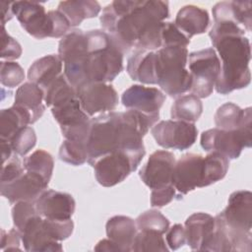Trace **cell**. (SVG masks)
<instances>
[{
    "label": "cell",
    "instance_id": "1",
    "mask_svg": "<svg viewBox=\"0 0 252 252\" xmlns=\"http://www.w3.org/2000/svg\"><path fill=\"white\" fill-rule=\"evenodd\" d=\"M169 15L166 1H112L100 16V25L120 51H156L161 48V27Z\"/></svg>",
    "mask_w": 252,
    "mask_h": 252
},
{
    "label": "cell",
    "instance_id": "2",
    "mask_svg": "<svg viewBox=\"0 0 252 252\" xmlns=\"http://www.w3.org/2000/svg\"><path fill=\"white\" fill-rule=\"evenodd\" d=\"M159 115H147L128 109L109 111L91 119L87 142L88 162L106 154L125 151L144 158L146 150L143 137L158 120Z\"/></svg>",
    "mask_w": 252,
    "mask_h": 252
},
{
    "label": "cell",
    "instance_id": "3",
    "mask_svg": "<svg viewBox=\"0 0 252 252\" xmlns=\"http://www.w3.org/2000/svg\"><path fill=\"white\" fill-rule=\"evenodd\" d=\"M64 75L76 89L86 83H109L123 70V53L103 30L87 32V45L63 61Z\"/></svg>",
    "mask_w": 252,
    "mask_h": 252
},
{
    "label": "cell",
    "instance_id": "4",
    "mask_svg": "<svg viewBox=\"0 0 252 252\" xmlns=\"http://www.w3.org/2000/svg\"><path fill=\"white\" fill-rule=\"evenodd\" d=\"M245 30L230 21L215 23L209 35L220 57V71L215 88L220 94L246 88L251 81V45Z\"/></svg>",
    "mask_w": 252,
    "mask_h": 252
},
{
    "label": "cell",
    "instance_id": "5",
    "mask_svg": "<svg viewBox=\"0 0 252 252\" xmlns=\"http://www.w3.org/2000/svg\"><path fill=\"white\" fill-rule=\"evenodd\" d=\"M12 10L22 28L36 39L63 37L71 28L69 21L60 11L46 12L44 6L35 1L12 2Z\"/></svg>",
    "mask_w": 252,
    "mask_h": 252
},
{
    "label": "cell",
    "instance_id": "6",
    "mask_svg": "<svg viewBox=\"0 0 252 252\" xmlns=\"http://www.w3.org/2000/svg\"><path fill=\"white\" fill-rule=\"evenodd\" d=\"M188 54L184 46H167L156 50L157 85L172 97L190 90L191 75L186 69Z\"/></svg>",
    "mask_w": 252,
    "mask_h": 252
},
{
    "label": "cell",
    "instance_id": "7",
    "mask_svg": "<svg viewBox=\"0 0 252 252\" xmlns=\"http://www.w3.org/2000/svg\"><path fill=\"white\" fill-rule=\"evenodd\" d=\"M188 71L191 75L189 92L199 98L212 94L220 71V60L213 47L188 54Z\"/></svg>",
    "mask_w": 252,
    "mask_h": 252
},
{
    "label": "cell",
    "instance_id": "8",
    "mask_svg": "<svg viewBox=\"0 0 252 252\" xmlns=\"http://www.w3.org/2000/svg\"><path fill=\"white\" fill-rule=\"evenodd\" d=\"M142 159L140 156L125 151H116L101 156L91 165L94 169L96 181L103 187H112L135 171Z\"/></svg>",
    "mask_w": 252,
    "mask_h": 252
},
{
    "label": "cell",
    "instance_id": "9",
    "mask_svg": "<svg viewBox=\"0 0 252 252\" xmlns=\"http://www.w3.org/2000/svg\"><path fill=\"white\" fill-rule=\"evenodd\" d=\"M251 127L236 130L213 128L202 133L200 144L206 152H217L234 159L239 158L243 149L251 147Z\"/></svg>",
    "mask_w": 252,
    "mask_h": 252
},
{
    "label": "cell",
    "instance_id": "10",
    "mask_svg": "<svg viewBox=\"0 0 252 252\" xmlns=\"http://www.w3.org/2000/svg\"><path fill=\"white\" fill-rule=\"evenodd\" d=\"M151 133L160 147L184 151L196 142L198 130L194 123L170 119L155 124Z\"/></svg>",
    "mask_w": 252,
    "mask_h": 252
},
{
    "label": "cell",
    "instance_id": "11",
    "mask_svg": "<svg viewBox=\"0 0 252 252\" xmlns=\"http://www.w3.org/2000/svg\"><path fill=\"white\" fill-rule=\"evenodd\" d=\"M82 109L94 116L113 111L118 104V94L108 83H86L75 89Z\"/></svg>",
    "mask_w": 252,
    "mask_h": 252
},
{
    "label": "cell",
    "instance_id": "12",
    "mask_svg": "<svg viewBox=\"0 0 252 252\" xmlns=\"http://www.w3.org/2000/svg\"><path fill=\"white\" fill-rule=\"evenodd\" d=\"M172 184L177 192V199L204 185V157L197 154H185L175 161Z\"/></svg>",
    "mask_w": 252,
    "mask_h": 252
},
{
    "label": "cell",
    "instance_id": "13",
    "mask_svg": "<svg viewBox=\"0 0 252 252\" xmlns=\"http://www.w3.org/2000/svg\"><path fill=\"white\" fill-rule=\"evenodd\" d=\"M218 216L233 231L251 233L252 193L248 190H238L231 193L227 206Z\"/></svg>",
    "mask_w": 252,
    "mask_h": 252
},
{
    "label": "cell",
    "instance_id": "14",
    "mask_svg": "<svg viewBox=\"0 0 252 252\" xmlns=\"http://www.w3.org/2000/svg\"><path fill=\"white\" fill-rule=\"evenodd\" d=\"M175 157L165 150L154 152L139 171L142 181L151 189L156 190L172 184Z\"/></svg>",
    "mask_w": 252,
    "mask_h": 252
},
{
    "label": "cell",
    "instance_id": "15",
    "mask_svg": "<svg viewBox=\"0 0 252 252\" xmlns=\"http://www.w3.org/2000/svg\"><path fill=\"white\" fill-rule=\"evenodd\" d=\"M24 249L30 252H60L63 247L49 233L44 219L36 214L32 217L20 231Z\"/></svg>",
    "mask_w": 252,
    "mask_h": 252
},
{
    "label": "cell",
    "instance_id": "16",
    "mask_svg": "<svg viewBox=\"0 0 252 252\" xmlns=\"http://www.w3.org/2000/svg\"><path fill=\"white\" fill-rule=\"evenodd\" d=\"M48 182L40 175L26 171L8 183L0 184L1 195L11 204L20 201L35 202L41 193L46 190Z\"/></svg>",
    "mask_w": 252,
    "mask_h": 252
},
{
    "label": "cell",
    "instance_id": "17",
    "mask_svg": "<svg viewBox=\"0 0 252 252\" xmlns=\"http://www.w3.org/2000/svg\"><path fill=\"white\" fill-rule=\"evenodd\" d=\"M165 100V94L158 89L133 85L121 95L122 104L147 115H159V109Z\"/></svg>",
    "mask_w": 252,
    "mask_h": 252
},
{
    "label": "cell",
    "instance_id": "18",
    "mask_svg": "<svg viewBox=\"0 0 252 252\" xmlns=\"http://www.w3.org/2000/svg\"><path fill=\"white\" fill-rule=\"evenodd\" d=\"M34 204L38 215L51 220L71 219L76 207L71 194L51 189L44 190Z\"/></svg>",
    "mask_w": 252,
    "mask_h": 252
},
{
    "label": "cell",
    "instance_id": "19",
    "mask_svg": "<svg viewBox=\"0 0 252 252\" xmlns=\"http://www.w3.org/2000/svg\"><path fill=\"white\" fill-rule=\"evenodd\" d=\"M215 228V217L206 213L192 214L187 218L184 224L186 243L192 250L206 251Z\"/></svg>",
    "mask_w": 252,
    "mask_h": 252
},
{
    "label": "cell",
    "instance_id": "20",
    "mask_svg": "<svg viewBox=\"0 0 252 252\" xmlns=\"http://www.w3.org/2000/svg\"><path fill=\"white\" fill-rule=\"evenodd\" d=\"M127 73L134 81L142 84L157 85L156 51L133 49L127 60Z\"/></svg>",
    "mask_w": 252,
    "mask_h": 252
},
{
    "label": "cell",
    "instance_id": "21",
    "mask_svg": "<svg viewBox=\"0 0 252 252\" xmlns=\"http://www.w3.org/2000/svg\"><path fill=\"white\" fill-rule=\"evenodd\" d=\"M175 26L189 39L207 31L210 24V17L207 10L195 5H186L176 14Z\"/></svg>",
    "mask_w": 252,
    "mask_h": 252
},
{
    "label": "cell",
    "instance_id": "22",
    "mask_svg": "<svg viewBox=\"0 0 252 252\" xmlns=\"http://www.w3.org/2000/svg\"><path fill=\"white\" fill-rule=\"evenodd\" d=\"M62 65L63 62L58 54L45 55L30 66L28 79L44 90L62 74Z\"/></svg>",
    "mask_w": 252,
    "mask_h": 252
},
{
    "label": "cell",
    "instance_id": "23",
    "mask_svg": "<svg viewBox=\"0 0 252 252\" xmlns=\"http://www.w3.org/2000/svg\"><path fill=\"white\" fill-rule=\"evenodd\" d=\"M105 230L107 238L116 243L122 252H130L138 228L133 219L126 216H114L110 218Z\"/></svg>",
    "mask_w": 252,
    "mask_h": 252
},
{
    "label": "cell",
    "instance_id": "24",
    "mask_svg": "<svg viewBox=\"0 0 252 252\" xmlns=\"http://www.w3.org/2000/svg\"><path fill=\"white\" fill-rule=\"evenodd\" d=\"M42 100H44L43 90L32 82H27L16 91L14 104L29 110L32 115V124H33L44 112L45 106Z\"/></svg>",
    "mask_w": 252,
    "mask_h": 252
},
{
    "label": "cell",
    "instance_id": "25",
    "mask_svg": "<svg viewBox=\"0 0 252 252\" xmlns=\"http://www.w3.org/2000/svg\"><path fill=\"white\" fill-rule=\"evenodd\" d=\"M214 118L217 128L236 130L248 123H252L251 107L242 109L232 102H225L217 109Z\"/></svg>",
    "mask_w": 252,
    "mask_h": 252
},
{
    "label": "cell",
    "instance_id": "26",
    "mask_svg": "<svg viewBox=\"0 0 252 252\" xmlns=\"http://www.w3.org/2000/svg\"><path fill=\"white\" fill-rule=\"evenodd\" d=\"M57 10L67 18L72 28L79 26L86 19L96 17L100 12L101 7L96 1L71 0L60 2Z\"/></svg>",
    "mask_w": 252,
    "mask_h": 252
},
{
    "label": "cell",
    "instance_id": "27",
    "mask_svg": "<svg viewBox=\"0 0 252 252\" xmlns=\"http://www.w3.org/2000/svg\"><path fill=\"white\" fill-rule=\"evenodd\" d=\"M32 124V115L26 108L13 104L0 113V136L9 141L21 128Z\"/></svg>",
    "mask_w": 252,
    "mask_h": 252
},
{
    "label": "cell",
    "instance_id": "28",
    "mask_svg": "<svg viewBox=\"0 0 252 252\" xmlns=\"http://www.w3.org/2000/svg\"><path fill=\"white\" fill-rule=\"evenodd\" d=\"M203 112V104L199 97L194 94L181 95L173 102L170 116L173 120L185 122H196Z\"/></svg>",
    "mask_w": 252,
    "mask_h": 252
},
{
    "label": "cell",
    "instance_id": "29",
    "mask_svg": "<svg viewBox=\"0 0 252 252\" xmlns=\"http://www.w3.org/2000/svg\"><path fill=\"white\" fill-rule=\"evenodd\" d=\"M43 92L45 104L50 108L77 97L75 88L69 83L64 73L46 87Z\"/></svg>",
    "mask_w": 252,
    "mask_h": 252
},
{
    "label": "cell",
    "instance_id": "30",
    "mask_svg": "<svg viewBox=\"0 0 252 252\" xmlns=\"http://www.w3.org/2000/svg\"><path fill=\"white\" fill-rule=\"evenodd\" d=\"M23 165L26 171L38 174L49 183L53 172L54 160L48 152L42 149L34 151L24 158Z\"/></svg>",
    "mask_w": 252,
    "mask_h": 252
},
{
    "label": "cell",
    "instance_id": "31",
    "mask_svg": "<svg viewBox=\"0 0 252 252\" xmlns=\"http://www.w3.org/2000/svg\"><path fill=\"white\" fill-rule=\"evenodd\" d=\"M229 166V159L223 155L211 152L204 157V185L209 186L221 180Z\"/></svg>",
    "mask_w": 252,
    "mask_h": 252
},
{
    "label": "cell",
    "instance_id": "32",
    "mask_svg": "<svg viewBox=\"0 0 252 252\" xmlns=\"http://www.w3.org/2000/svg\"><path fill=\"white\" fill-rule=\"evenodd\" d=\"M168 250L162 234L155 230H138L131 248V251L135 252H166Z\"/></svg>",
    "mask_w": 252,
    "mask_h": 252
},
{
    "label": "cell",
    "instance_id": "33",
    "mask_svg": "<svg viewBox=\"0 0 252 252\" xmlns=\"http://www.w3.org/2000/svg\"><path fill=\"white\" fill-rule=\"evenodd\" d=\"M59 158L72 165H82L88 161L87 143L65 139L59 149Z\"/></svg>",
    "mask_w": 252,
    "mask_h": 252
},
{
    "label": "cell",
    "instance_id": "34",
    "mask_svg": "<svg viewBox=\"0 0 252 252\" xmlns=\"http://www.w3.org/2000/svg\"><path fill=\"white\" fill-rule=\"evenodd\" d=\"M138 230H155L164 234L169 228V220L158 210H148L135 220Z\"/></svg>",
    "mask_w": 252,
    "mask_h": 252
},
{
    "label": "cell",
    "instance_id": "35",
    "mask_svg": "<svg viewBox=\"0 0 252 252\" xmlns=\"http://www.w3.org/2000/svg\"><path fill=\"white\" fill-rule=\"evenodd\" d=\"M8 142L16 155L26 156L35 146L36 135L32 127L26 126L16 132Z\"/></svg>",
    "mask_w": 252,
    "mask_h": 252
},
{
    "label": "cell",
    "instance_id": "36",
    "mask_svg": "<svg viewBox=\"0 0 252 252\" xmlns=\"http://www.w3.org/2000/svg\"><path fill=\"white\" fill-rule=\"evenodd\" d=\"M25 79V72L21 65L15 61H1L0 82L6 88H15Z\"/></svg>",
    "mask_w": 252,
    "mask_h": 252
},
{
    "label": "cell",
    "instance_id": "37",
    "mask_svg": "<svg viewBox=\"0 0 252 252\" xmlns=\"http://www.w3.org/2000/svg\"><path fill=\"white\" fill-rule=\"evenodd\" d=\"M190 39L183 34L172 22H163L161 27V47L184 46L187 47Z\"/></svg>",
    "mask_w": 252,
    "mask_h": 252
},
{
    "label": "cell",
    "instance_id": "38",
    "mask_svg": "<svg viewBox=\"0 0 252 252\" xmlns=\"http://www.w3.org/2000/svg\"><path fill=\"white\" fill-rule=\"evenodd\" d=\"M38 214L34 202L20 201L14 204L12 208V218L14 226L21 231L25 223L34 215Z\"/></svg>",
    "mask_w": 252,
    "mask_h": 252
},
{
    "label": "cell",
    "instance_id": "39",
    "mask_svg": "<svg viewBox=\"0 0 252 252\" xmlns=\"http://www.w3.org/2000/svg\"><path fill=\"white\" fill-rule=\"evenodd\" d=\"M234 21L242 25L244 30L250 32L252 26V2L251 1H231Z\"/></svg>",
    "mask_w": 252,
    "mask_h": 252
},
{
    "label": "cell",
    "instance_id": "40",
    "mask_svg": "<svg viewBox=\"0 0 252 252\" xmlns=\"http://www.w3.org/2000/svg\"><path fill=\"white\" fill-rule=\"evenodd\" d=\"M1 27V58L7 59V61H13L20 58L23 52L21 44L10 34H8L5 27Z\"/></svg>",
    "mask_w": 252,
    "mask_h": 252
},
{
    "label": "cell",
    "instance_id": "41",
    "mask_svg": "<svg viewBox=\"0 0 252 252\" xmlns=\"http://www.w3.org/2000/svg\"><path fill=\"white\" fill-rule=\"evenodd\" d=\"M25 172L24 165L22 164L19 158L14 154L7 161L2 163L1 169V179L0 184L8 183L18 178Z\"/></svg>",
    "mask_w": 252,
    "mask_h": 252
},
{
    "label": "cell",
    "instance_id": "42",
    "mask_svg": "<svg viewBox=\"0 0 252 252\" xmlns=\"http://www.w3.org/2000/svg\"><path fill=\"white\" fill-rule=\"evenodd\" d=\"M174 198L177 199V192L173 185H169L163 188L152 190L151 192V206L152 207H163L169 204Z\"/></svg>",
    "mask_w": 252,
    "mask_h": 252
},
{
    "label": "cell",
    "instance_id": "43",
    "mask_svg": "<svg viewBox=\"0 0 252 252\" xmlns=\"http://www.w3.org/2000/svg\"><path fill=\"white\" fill-rule=\"evenodd\" d=\"M166 244L170 250H177L186 244V235L184 226L180 223L172 225L166 231Z\"/></svg>",
    "mask_w": 252,
    "mask_h": 252
},
{
    "label": "cell",
    "instance_id": "44",
    "mask_svg": "<svg viewBox=\"0 0 252 252\" xmlns=\"http://www.w3.org/2000/svg\"><path fill=\"white\" fill-rule=\"evenodd\" d=\"M22 241L20 231L14 227L9 231L5 229L1 230V249L2 251H15L21 250L20 242Z\"/></svg>",
    "mask_w": 252,
    "mask_h": 252
},
{
    "label": "cell",
    "instance_id": "45",
    "mask_svg": "<svg viewBox=\"0 0 252 252\" xmlns=\"http://www.w3.org/2000/svg\"><path fill=\"white\" fill-rule=\"evenodd\" d=\"M94 251H110V252H122L120 247L114 243L111 239L106 238V239H101L96 243L94 246Z\"/></svg>",
    "mask_w": 252,
    "mask_h": 252
},
{
    "label": "cell",
    "instance_id": "46",
    "mask_svg": "<svg viewBox=\"0 0 252 252\" xmlns=\"http://www.w3.org/2000/svg\"><path fill=\"white\" fill-rule=\"evenodd\" d=\"M0 10H1V26L5 27V24L10 21L14 14L12 10V2H5L1 1L0 2Z\"/></svg>",
    "mask_w": 252,
    "mask_h": 252
},
{
    "label": "cell",
    "instance_id": "47",
    "mask_svg": "<svg viewBox=\"0 0 252 252\" xmlns=\"http://www.w3.org/2000/svg\"><path fill=\"white\" fill-rule=\"evenodd\" d=\"M15 153L10 145V143L6 140L1 139V155H2V163L7 161Z\"/></svg>",
    "mask_w": 252,
    "mask_h": 252
}]
</instances>
